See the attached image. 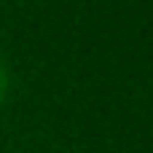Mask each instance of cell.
Listing matches in <instances>:
<instances>
[{"instance_id":"cell-1","label":"cell","mask_w":153,"mask_h":153,"mask_svg":"<svg viewBox=\"0 0 153 153\" xmlns=\"http://www.w3.org/2000/svg\"><path fill=\"white\" fill-rule=\"evenodd\" d=\"M0 94H3V70H0Z\"/></svg>"}]
</instances>
